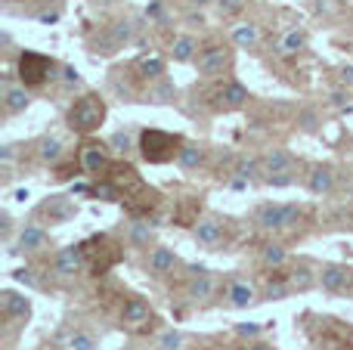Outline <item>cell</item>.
I'll return each instance as SVG.
<instances>
[{
  "label": "cell",
  "instance_id": "cell-14",
  "mask_svg": "<svg viewBox=\"0 0 353 350\" xmlns=\"http://www.w3.org/2000/svg\"><path fill=\"white\" fill-rule=\"evenodd\" d=\"M257 180H263L261 158H239L236 167H232V180H230L232 189H248V186L257 183Z\"/></svg>",
  "mask_w": 353,
  "mask_h": 350
},
{
  "label": "cell",
  "instance_id": "cell-32",
  "mask_svg": "<svg viewBox=\"0 0 353 350\" xmlns=\"http://www.w3.org/2000/svg\"><path fill=\"white\" fill-rule=\"evenodd\" d=\"M152 227H149V223H130L128 227V242L134 248H149L152 245Z\"/></svg>",
  "mask_w": 353,
  "mask_h": 350
},
{
  "label": "cell",
  "instance_id": "cell-38",
  "mask_svg": "<svg viewBox=\"0 0 353 350\" xmlns=\"http://www.w3.org/2000/svg\"><path fill=\"white\" fill-rule=\"evenodd\" d=\"M59 84L65 87V90H74V87L81 84V72L74 65H59Z\"/></svg>",
  "mask_w": 353,
  "mask_h": 350
},
{
  "label": "cell",
  "instance_id": "cell-37",
  "mask_svg": "<svg viewBox=\"0 0 353 350\" xmlns=\"http://www.w3.org/2000/svg\"><path fill=\"white\" fill-rule=\"evenodd\" d=\"M183 332H176V329H168V332L159 335V350H180L183 347Z\"/></svg>",
  "mask_w": 353,
  "mask_h": 350
},
{
  "label": "cell",
  "instance_id": "cell-7",
  "mask_svg": "<svg viewBox=\"0 0 353 350\" xmlns=\"http://www.w3.org/2000/svg\"><path fill=\"white\" fill-rule=\"evenodd\" d=\"M223 298H226V304H230L232 310H248L254 301H261V295H257L254 282H248V279H242V276L230 279V285H226Z\"/></svg>",
  "mask_w": 353,
  "mask_h": 350
},
{
  "label": "cell",
  "instance_id": "cell-51",
  "mask_svg": "<svg viewBox=\"0 0 353 350\" xmlns=\"http://www.w3.org/2000/svg\"><path fill=\"white\" fill-rule=\"evenodd\" d=\"M41 3H59V0H41Z\"/></svg>",
  "mask_w": 353,
  "mask_h": 350
},
{
  "label": "cell",
  "instance_id": "cell-23",
  "mask_svg": "<svg viewBox=\"0 0 353 350\" xmlns=\"http://www.w3.org/2000/svg\"><path fill=\"white\" fill-rule=\"evenodd\" d=\"M199 41H195L192 34H176L171 41V59L180 62V65H186V62H195L199 59Z\"/></svg>",
  "mask_w": 353,
  "mask_h": 350
},
{
  "label": "cell",
  "instance_id": "cell-34",
  "mask_svg": "<svg viewBox=\"0 0 353 350\" xmlns=\"http://www.w3.org/2000/svg\"><path fill=\"white\" fill-rule=\"evenodd\" d=\"M16 158H19V146H12V143L0 146V171H3V180H12V167H16Z\"/></svg>",
  "mask_w": 353,
  "mask_h": 350
},
{
  "label": "cell",
  "instance_id": "cell-15",
  "mask_svg": "<svg viewBox=\"0 0 353 350\" xmlns=\"http://www.w3.org/2000/svg\"><path fill=\"white\" fill-rule=\"evenodd\" d=\"M109 146H99V143H84L81 149V167L87 174H103L109 167Z\"/></svg>",
  "mask_w": 353,
  "mask_h": 350
},
{
  "label": "cell",
  "instance_id": "cell-40",
  "mask_svg": "<svg viewBox=\"0 0 353 350\" xmlns=\"http://www.w3.org/2000/svg\"><path fill=\"white\" fill-rule=\"evenodd\" d=\"M245 6H248V0H217L220 16H226V19H232V16H239V12H245Z\"/></svg>",
  "mask_w": 353,
  "mask_h": 350
},
{
  "label": "cell",
  "instance_id": "cell-11",
  "mask_svg": "<svg viewBox=\"0 0 353 350\" xmlns=\"http://www.w3.org/2000/svg\"><path fill=\"white\" fill-rule=\"evenodd\" d=\"M0 99H3V112L6 115H22L31 105V93L25 84H16V81L3 78V87H0Z\"/></svg>",
  "mask_w": 353,
  "mask_h": 350
},
{
  "label": "cell",
  "instance_id": "cell-19",
  "mask_svg": "<svg viewBox=\"0 0 353 350\" xmlns=\"http://www.w3.org/2000/svg\"><path fill=\"white\" fill-rule=\"evenodd\" d=\"M254 223L261 229H267V233H282L285 229V214H282V205H261V208L254 211Z\"/></svg>",
  "mask_w": 353,
  "mask_h": 350
},
{
  "label": "cell",
  "instance_id": "cell-6",
  "mask_svg": "<svg viewBox=\"0 0 353 350\" xmlns=\"http://www.w3.org/2000/svg\"><path fill=\"white\" fill-rule=\"evenodd\" d=\"M53 276H59V279H72V276H78L81 270H84V251H81L78 245H65V248H59V251L53 254Z\"/></svg>",
  "mask_w": 353,
  "mask_h": 350
},
{
  "label": "cell",
  "instance_id": "cell-1",
  "mask_svg": "<svg viewBox=\"0 0 353 350\" xmlns=\"http://www.w3.org/2000/svg\"><path fill=\"white\" fill-rule=\"evenodd\" d=\"M105 99L99 96V93H84V96H78L72 105H68L65 112V121L68 127L74 130V134H93V130L103 127L105 121Z\"/></svg>",
  "mask_w": 353,
  "mask_h": 350
},
{
  "label": "cell",
  "instance_id": "cell-30",
  "mask_svg": "<svg viewBox=\"0 0 353 350\" xmlns=\"http://www.w3.org/2000/svg\"><path fill=\"white\" fill-rule=\"evenodd\" d=\"M109 149L115 155H130V152H140V140L134 136V130H115L109 136Z\"/></svg>",
  "mask_w": 353,
  "mask_h": 350
},
{
  "label": "cell",
  "instance_id": "cell-16",
  "mask_svg": "<svg viewBox=\"0 0 353 350\" xmlns=\"http://www.w3.org/2000/svg\"><path fill=\"white\" fill-rule=\"evenodd\" d=\"M152 320V307H149V301H143V298H128L121 307V322L130 329H140L146 326V322Z\"/></svg>",
  "mask_w": 353,
  "mask_h": 350
},
{
  "label": "cell",
  "instance_id": "cell-29",
  "mask_svg": "<svg viewBox=\"0 0 353 350\" xmlns=\"http://www.w3.org/2000/svg\"><path fill=\"white\" fill-rule=\"evenodd\" d=\"M261 264L267 267V270H282V267L288 264V248L279 245V242H267V245L261 248Z\"/></svg>",
  "mask_w": 353,
  "mask_h": 350
},
{
  "label": "cell",
  "instance_id": "cell-21",
  "mask_svg": "<svg viewBox=\"0 0 353 350\" xmlns=\"http://www.w3.org/2000/svg\"><path fill=\"white\" fill-rule=\"evenodd\" d=\"M307 47H310L307 31L304 28H288L285 34L279 37V43H276V53L279 56H298V53H304Z\"/></svg>",
  "mask_w": 353,
  "mask_h": 350
},
{
  "label": "cell",
  "instance_id": "cell-49",
  "mask_svg": "<svg viewBox=\"0 0 353 350\" xmlns=\"http://www.w3.org/2000/svg\"><path fill=\"white\" fill-rule=\"evenodd\" d=\"M189 6H199V10H205V6H211V3H217V0H186Z\"/></svg>",
  "mask_w": 353,
  "mask_h": 350
},
{
  "label": "cell",
  "instance_id": "cell-45",
  "mask_svg": "<svg viewBox=\"0 0 353 350\" xmlns=\"http://www.w3.org/2000/svg\"><path fill=\"white\" fill-rule=\"evenodd\" d=\"M341 84L347 87V90H353V65H344L341 68Z\"/></svg>",
  "mask_w": 353,
  "mask_h": 350
},
{
  "label": "cell",
  "instance_id": "cell-47",
  "mask_svg": "<svg viewBox=\"0 0 353 350\" xmlns=\"http://www.w3.org/2000/svg\"><path fill=\"white\" fill-rule=\"evenodd\" d=\"M37 19H41L43 25H50V22H59V10H53V12H41V16H37Z\"/></svg>",
  "mask_w": 353,
  "mask_h": 350
},
{
  "label": "cell",
  "instance_id": "cell-31",
  "mask_svg": "<svg viewBox=\"0 0 353 350\" xmlns=\"http://www.w3.org/2000/svg\"><path fill=\"white\" fill-rule=\"evenodd\" d=\"M292 282L288 279H267V285H263V301H285L288 295H292Z\"/></svg>",
  "mask_w": 353,
  "mask_h": 350
},
{
  "label": "cell",
  "instance_id": "cell-27",
  "mask_svg": "<svg viewBox=\"0 0 353 350\" xmlns=\"http://www.w3.org/2000/svg\"><path fill=\"white\" fill-rule=\"evenodd\" d=\"M261 165H263V177H267V174L292 171V167H294V158L285 152V149H270V152L261 158Z\"/></svg>",
  "mask_w": 353,
  "mask_h": 350
},
{
  "label": "cell",
  "instance_id": "cell-42",
  "mask_svg": "<svg viewBox=\"0 0 353 350\" xmlns=\"http://www.w3.org/2000/svg\"><path fill=\"white\" fill-rule=\"evenodd\" d=\"M165 0H149V6H146V19H149V25H161L165 22Z\"/></svg>",
  "mask_w": 353,
  "mask_h": 350
},
{
  "label": "cell",
  "instance_id": "cell-12",
  "mask_svg": "<svg viewBox=\"0 0 353 350\" xmlns=\"http://www.w3.org/2000/svg\"><path fill=\"white\" fill-rule=\"evenodd\" d=\"M50 248V233L37 223H25L16 236V248L12 251H25V254H37V251H47Z\"/></svg>",
  "mask_w": 353,
  "mask_h": 350
},
{
  "label": "cell",
  "instance_id": "cell-39",
  "mask_svg": "<svg viewBox=\"0 0 353 350\" xmlns=\"http://www.w3.org/2000/svg\"><path fill=\"white\" fill-rule=\"evenodd\" d=\"M294 180H298V174H294V167H292V171H282V174H267V177H263V183L282 189V186H292Z\"/></svg>",
  "mask_w": 353,
  "mask_h": 350
},
{
  "label": "cell",
  "instance_id": "cell-8",
  "mask_svg": "<svg viewBox=\"0 0 353 350\" xmlns=\"http://www.w3.org/2000/svg\"><path fill=\"white\" fill-rule=\"evenodd\" d=\"M176 267H180V258H176L174 248H168V245H155L152 251H149L146 273H149L152 279H165V276H171Z\"/></svg>",
  "mask_w": 353,
  "mask_h": 350
},
{
  "label": "cell",
  "instance_id": "cell-13",
  "mask_svg": "<svg viewBox=\"0 0 353 350\" xmlns=\"http://www.w3.org/2000/svg\"><path fill=\"white\" fill-rule=\"evenodd\" d=\"M0 310L10 322H25L31 316V301L25 295H19L16 289H3L0 291Z\"/></svg>",
  "mask_w": 353,
  "mask_h": 350
},
{
  "label": "cell",
  "instance_id": "cell-10",
  "mask_svg": "<svg viewBox=\"0 0 353 350\" xmlns=\"http://www.w3.org/2000/svg\"><path fill=\"white\" fill-rule=\"evenodd\" d=\"M192 236H195V242H199L201 248L217 251V248L223 245V236H226L223 220H220V217H201V220L192 227Z\"/></svg>",
  "mask_w": 353,
  "mask_h": 350
},
{
  "label": "cell",
  "instance_id": "cell-50",
  "mask_svg": "<svg viewBox=\"0 0 353 350\" xmlns=\"http://www.w3.org/2000/svg\"><path fill=\"white\" fill-rule=\"evenodd\" d=\"M245 350H273V347H270V344H263V341H251V344L245 347Z\"/></svg>",
  "mask_w": 353,
  "mask_h": 350
},
{
  "label": "cell",
  "instance_id": "cell-18",
  "mask_svg": "<svg viewBox=\"0 0 353 350\" xmlns=\"http://www.w3.org/2000/svg\"><path fill=\"white\" fill-rule=\"evenodd\" d=\"M34 155L41 165H59L62 155H65V143H62L56 134H47L34 143Z\"/></svg>",
  "mask_w": 353,
  "mask_h": 350
},
{
  "label": "cell",
  "instance_id": "cell-17",
  "mask_svg": "<svg viewBox=\"0 0 353 350\" xmlns=\"http://www.w3.org/2000/svg\"><path fill=\"white\" fill-rule=\"evenodd\" d=\"M214 291H217V282H214L211 273H199V276H192V282L186 285V301L189 304H208L214 298Z\"/></svg>",
  "mask_w": 353,
  "mask_h": 350
},
{
  "label": "cell",
  "instance_id": "cell-2",
  "mask_svg": "<svg viewBox=\"0 0 353 350\" xmlns=\"http://www.w3.org/2000/svg\"><path fill=\"white\" fill-rule=\"evenodd\" d=\"M183 143H186L183 136L168 134V130H159V127L140 130V155H143V161H149V165L176 161V152H180Z\"/></svg>",
  "mask_w": 353,
  "mask_h": 350
},
{
  "label": "cell",
  "instance_id": "cell-28",
  "mask_svg": "<svg viewBox=\"0 0 353 350\" xmlns=\"http://www.w3.org/2000/svg\"><path fill=\"white\" fill-rule=\"evenodd\" d=\"M205 161V146L201 143H183L180 152H176V165L183 167V171H195V167Z\"/></svg>",
  "mask_w": 353,
  "mask_h": 350
},
{
  "label": "cell",
  "instance_id": "cell-5",
  "mask_svg": "<svg viewBox=\"0 0 353 350\" xmlns=\"http://www.w3.org/2000/svg\"><path fill=\"white\" fill-rule=\"evenodd\" d=\"M304 186H307V192H310V196H319V198L332 196V192H335V186H338L335 167H332V165H313L310 171L304 174Z\"/></svg>",
  "mask_w": 353,
  "mask_h": 350
},
{
  "label": "cell",
  "instance_id": "cell-24",
  "mask_svg": "<svg viewBox=\"0 0 353 350\" xmlns=\"http://www.w3.org/2000/svg\"><path fill=\"white\" fill-rule=\"evenodd\" d=\"M288 282H292L294 291H310L319 289V270H313L310 264H294L292 273H288Z\"/></svg>",
  "mask_w": 353,
  "mask_h": 350
},
{
  "label": "cell",
  "instance_id": "cell-33",
  "mask_svg": "<svg viewBox=\"0 0 353 350\" xmlns=\"http://www.w3.org/2000/svg\"><path fill=\"white\" fill-rule=\"evenodd\" d=\"M174 84L168 78H161V81H155L152 87H149V103H171L174 99Z\"/></svg>",
  "mask_w": 353,
  "mask_h": 350
},
{
  "label": "cell",
  "instance_id": "cell-25",
  "mask_svg": "<svg viewBox=\"0 0 353 350\" xmlns=\"http://www.w3.org/2000/svg\"><path fill=\"white\" fill-rule=\"evenodd\" d=\"M217 99L223 109H242V105L248 103V87L239 84V81H226L217 90Z\"/></svg>",
  "mask_w": 353,
  "mask_h": 350
},
{
  "label": "cell",
  "instance_id": "cell-26",
  "mask_svg": "<svg viewBox=\"0 0 353 350\" xmlns=\"http://www.w3.org/2000/svg\"><path fill=\"white\" fill-rule=\"evenodd\" d=\"M137 74H140L143 81H149V84H155V81H161L168 74V62L161 59V56L149 53V56H143V59L137 62Z\"/></svg>",
  "mask_w": 353,
  "mask_h": 350
},
{
  "label": "cell",
  "instance_id": "cell-48",
  "mask_svg": "<svg viewBox=\"0 0 353 350\" xmlns=\"http://www.w3.org/2000/svg\"><path fill=\"white\" fill-rule=\"evenodd\" d=\"M0 220H3V239H10V233H12V220H10V214H0Z\"/></svg>",
  "mask_w": 353,
  "mask_h": 350
},
{
  "label": "cell",
  "instance_id": "cell-35",
  "mask_svg": "<svg viewBox=\"0 0 353 350\" xmlns=\"http://www.w3.org/2000/svg\"><path fill=\"white\" fill-rule=\"evenodd\" d=\"M65 350H97V338L90 332H74V335H68Z\"/></svg>",
  "mask_w": 353,
  "mask_h": 350
},
{
  "label": "cell",
  "instance_id": "cell-4",
  "mask_svg": "<svg viewBox=\"0 0 353 350\" xmlns=\"http://www.w3.org/2000/svg\"><path fill=\"white\" fill-rule=\"evenodd\" d=\"M232 56L230 50L223 47V43H211V47H205L199 53V59H195V72L201 74V78H220V74L230 68Z\"/></svg>",
  "mask_w": 353,
  "mask_h": 350
},
{
  "label": "cell",
  "instance_id": "cell-41",
  "mask_svg": "<svg viewBox=\"0 0 353 350\" xmlns=\"http://www.w3.org/2000/svg\"><path fill=\"white\" fill-rule=\"evenodd\" d=\"M282 214H285V229H298V223L304 220V208L301 205H282Z\"/></svg>",
  "mask_w": 353,
  "mask_h": 350
},
{
  "label": "cell",
  "instance_id": "cell-43",
  "mask_svg": "<svg viewBox=\"0 0 353 350\" xmlns=\"http://www.w3.org/2000/svg\"><path fill=\"white\" fill-rule=\"evenodd\" d=\"M93 196H99L103 202H118V198H121L112 183H97V186H93Z\"/></svg>",
  "mask_w": 353,
  "mask_h": 350
},
{
  "label": "cell",
  "instance_id": "cell-46",
  "mask_svg": "<svg viewBox=\"0 0 353 350\" xmlns=\"http://www.w3.org/2000/svg\"><path fill=\"white\" fill-rule=\"evenodd\" d=\"M347 99H350V93H332V105H338V109H344V105H347Z\"/></svg>",
  "mask_w": 353,
  "mask_h": 350
},
{
  "label": "cell",
  "instance_id": "cell-3",
  "mask_svg": "<svg viewBox=\"0 0 353 350\" xmlns=\"http://www.w3.org/2000/svg\"><path fill=\"white\" fill-rule=\"evenodd\" d=\"M59 65H56L50 56L37 53V50H22L19 53V62H16V74H19V84L25 87H41L47 81L59 78Z\"/></svg>",
  "mask_w": 353,
  "mask_h": 350
},
{
  "label": "cell",
  "instance_id": "cell-20",
  "mask_svg": "<svg viewBox=\"0 0 353 350\" xmlns=\"http://www.w3.org/2000/svg\"><path fill=\"white\" fill-rule=\"evenodd\" d=\"M230 41L239 50H254L261 43V25L257 22H236L230 28Z\"/></svg>",
  "mask_w": 353,
  "mask_h": 350
},
{
  "label": "cell",
  "instance_id": "cell-22",
  "mask_svg": "<svg viewBox=\"0 0 353 350\" xmlns=\"http://www.w3.org/2000/svg\"><path fill=\"white\" fill-rule=\"evenodd\" d=\"M43 214L50 217V223H65L78 214V205L65 196H50V202L43 205Z\"/></svg>",
  "mask_w": 353,
  "mask_h": 350
},
{
  "label": "cell",
  "instance_id": "cell-36",
  "mask_svg": "<svg viewBox=\"0 0 353 350\" xmlns=\"http://www.w3.org/2000/svg\"><path fill=\"white\" fill-rule=\"evenodd\" d=\"M109 34L115 37L118 47H124V43L134 41V25H130V22H115V25L109 28Z\"/></svg>",
  "mask_w": 353,
  "mask_h": 350
},
{
  "label": "cell",
  "instance_id": "cell-44",
  "mask_svg": "<svg viewBox=\"0 0 353 350\" xmlns=\"http://www.w3.org/2000/svg\"><path fill=\"white\" fill-rule=\"evenodd\" d=\"M236 335H242V338H257V335H261V322H242V326H236Z\"/></svg>",
  "mask_w": 353,
  "mask_h": 350
},
{
  "label": "cell",
  "instance_id": "cell-9",
  "mask_svg": "<svg viewBox=\"0 0 353 350\" xmlns=\"http://www.w3.org/2000/svg\"><path fill=\"white\" fill-rule=\"evenodd\" d=\"M350 267L344 264H323L319 267V289L329 295H344L350 285Z\"/></svg>",
  "mask_w": 353,
  "mask_h": 350
}]
</instances>
